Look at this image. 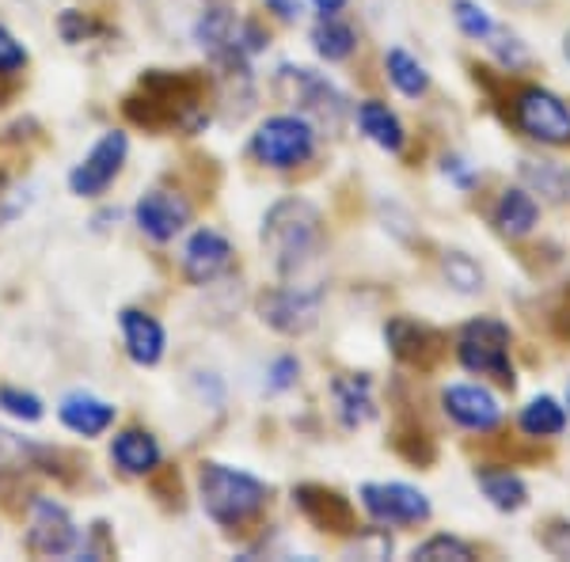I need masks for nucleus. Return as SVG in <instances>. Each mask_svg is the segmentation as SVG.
I'll return each instance as SVG.
<instances>
[{
  "instance_id": "f257e3e1",
  "label": "nucleus",
  "mask_w": 570,
  "mask_h": 562,
  "mask_svg": "<svg viewBox=\"0 0 570 562\" xmlns=\"http://www.w3.org/2000/svg\"><path fill=\"white\" fill-rule=\"evenodd\" d=\"M263 247L282 278L301 274L324 247V217L305 198H282L263 217Z\"/></svg>"
},
{
  "instance_id": "f03ea898",
  "label": "nucleus",
  "mask_w": 570,
  "mask_h": 562,
  "mask_svg": "<svg viewBox=\"0 0 570 562\" xmlns=\"http://www.w3.org/2000/svg\"><path fill=\"white\" fill-rule=\"evenodd\" d=\"M126 115L137 126H149V130H168V126L198 130L206 122V115H202V91L195 80L160 69L141 77L137 91L126 99Z\"/></svg>"
},
{
  "instance_id": "7ed1b4c3",
  "label": "nucleus",
  "mask_w": 570,
  "mask_h": 562,
  "mask_svg": "<svg viewBox=\"0 0 570 562\" xmlns=\"http://www.w3.org/2000/svg\"><path fill=\"white\" fill-rule=\"evenodd\" d=\"M198 494L206 517L220 524V529H240L271 502V486L263 479L240 472L228 464H202L198 467Z\"/></svg>"
},
{
  "instance_id": "20e7f679",
  "label": "nucleus",
  "mask_w": 570,
  "mask_h": 562,
  "mask_svg": "<svg viewBox=\"0 0 570 562\" xmlns=\"http://www.w3.org/2000/svg\"><path fill=\"white\" fill-rule=\"evenodd\" d=\"M510 346H513L510 324H502L494 316H475L456 335V362L472 376H491L502 388H513L518 373H513L510 362Z\"/></svg>"
},
{
  "instance_id": "39448f33",
  "label": "nucleus",
  "mask_w": 570,
  "mask_h": 562,
  "mask_svg": "<svg viewBox=\"0 0 570 562\" xmlns=\"http://www.w3.org/2000/svg\"><path fill=\"white\" fill-rule=\"evenodd\" d=\"M274 88L285 103L297 107V115H305L320 130H338L346 118V96L338 91L324 72L305 69V66H282L274 77Z\"/></svg>"
},
{
  "instance_id": "423d86ee",
  "label": "nucleus",
  "mask_w": 570,
  "mask_h": 562,
  "mask_svg": "<svg viewBox=\"0 0 570 562\" xmlns=\"http://www.w3.org/2000/svg\"><path fill=\"white\" fill-rule=\"evenodd\" d=\"M252 152L266 168H278V171L301 168L316 152V126L305 115H274L255 130Z\"/></svg>"
},
{
  "instance_id": "0eeeda50",
  "label": "nucleus",
  "mask_w": 570,
  "mask_h": 562,
  "mask_svg": "<svg viewBox=\"0 0 570 562\" xmlns=\"http://www.w3.org/2000/svg\"><path fill=\"white\" fill-rule=\"evenodd\" d=\"M513 115H518L521 134L532 137V141L551 145V149L570 145V107L556 91L525 85L518 91V99H513Z\"/></svg>"
},
{
  "instance_id": "6e6552de",
  "label": "nucleus",
  "mask_w": 570,
  "mask_h": 562,
  "mask_svg": "<svg viewBox=\"0 0 570 562\" xmlns=\"http://www.w3.org/2000/svg\"><path fill=\"white\" fill-rule=\"evenodd\" d=\"M357 497H362V510L376 524H392V529H415V524H426L430 513H434L430 497L411 483H365Z\"/></svg>"
},
{
  "instance_id": "1a4fd4ad",
  "label": "nucleus",
  "mask_w": 570,
  "mask_h": 562,
  "mask_svg": "<svg viewBox=\"0 0 570 562\" xmlns=\"http://www.w3.org/2000/svg\"><path fill=\"white\" fill-rule=\"evenodd\" d=\"M126 156H130V137L122 130H107L88 149L85 160L69 171V190L77 198H104L110 190V183L122 175Z\"/></svg>"
},
{
  "instance_id": "9d476101",
  "label": "nucleus",
  "mask_w": 570,
  "mask_h": 562,
  "mask_svg": "<svg viewBox=\"0 0 570 562\" xmlns=\"http://www.w3.org/2000/svg\"><path fill=\"white\" fill-rule=\"evenodd\" d=\"M23 543H27V551L39 559H61L80 548V529L61 502H53V497H35Z\"/></svg>"
},
{
  "instance_id": "9b49d317",
  "label": "nucleus",
  "mask_w": 570,
  "mask_h": 562,
  "mask_svg": "<svg viewBox=\"0 0 570 562\" xmlns=\"http://www.w3.org/2000/svg\"><path fill=\"white\" fill-rule=\"evenodd\" d=\"M320 300H324L320 289L282 285V289H266L259 297V316L278 335H308L320 324Z\"/></svg>"
},
{
  "instance_id": "f8f14e48",
  "label": "nucleus",
  "mask_w": 570,
  "mask_h": 562,
  "mask_svg": "<svg viewBox=\"0 0 570 562\" xmlns=\"http://www.w3.org/2000/svg\"><path fill=\"white\" fill-rule=\"evenodd\" d=\"M441 407L461 430L472 433H491L502 422V403L499 395H491L483 384H449L441 392Z\"/></svg>"
},
{
  "instance_id": "ddd939ff",
  "label": "nucleus",
  "mask_w": 570,
  "mask_h": 562,
  "mask_svg": "<svg viewBox=\"0 0 570 562\" xmlns=\"http://www.w3.org/2000/svg\"><path fill=\"white\" fill-rule=\"evenodd\" d=\"M134 220L149 239L168 244V239H176L190 225V201L183 195H171V190H149V195L137 198Z\"/></svg>"
},
{
  "instance_id": "4468645a",
  "label": "nucleus",
  "mask_w": 570,
  "mask_h": 562,
  "mask_svg": "<svg viewBox=\"0 0 570 562\" xmlns=\"http://www.w3.org/2000/svg\"><path fill=\"white\" fill-rule=\"evenodd\" d=\"M233 266V244L217 228H198L183 247V274L190 285H209Z\"/></svg>"
},
{
  "instance_id": "2eb2a0df",
  "label": "nucleus",
  "mask_w": 570,
  "mask_h": 562,
  "mask_svg": "<svg viewBox=\"0 0 570 562\" xmlns=\"http://www.w3.org/2000/svg\"><path fill=\"white\" fill-rule=\"evenodd\" d=\"M118 324H122V343H126V354H130L134 365H160L164 349H168V331L156 316L141 308H126L122 316H118Z\"/></svg>"
},
{
  "instance_id": "dca6fc26",
  "label": "nucleus",
  "mask_w": 570,
  "mask_h": 562,
  "mask_svg": "<svg viewBox=\"0 0 570 562\" xmlns=\"http://www.w3.org/2000/svg\"><path fill=\"white\" fill-rule=\"evenodd\" d=\"M293 502L301 505V513L324 532H351L354 529V510L343 494L327 491V486L305 483L293 491Z\"/></svg>"
},
{
  "instance_id": "f3484780",
  "label": "nucleus",
  "mask_w": 570,
  "mask_h": 562,
  "mask_svg": "<svg viewBox=\"0 0 570 562\" xmlns=\"http://www.w3.org/2000/svg\"><path fill=\"white\" fill-rule=\"evenodd\" d=\"M115 407H110L107 400H99V395L91 392H69L66 400L58 403V418L61 426L72 430L77 437H99V433H107L115 426Z\"/></svg>"
},
{
  "instance_id": "a211bd4d",
  "label": "nucleus",
  "mask_w": 570,
  "mask_h": 562,
  "mask_svg": "<svg viewBox=\"0 0 570 562\" xmlns=\"http://www.w3.org/2000/svg\"><path fill=\"white\" fill-rule=\"evenodd\" d=\"M331 400H335V414L346 430H357L376 414L373 381L365 373H343L331 381Z\"/></svg>"
},
{
  "instance_id": "6ab92c4d",
  "label": "nucleus",
  "mask_w": 570,
  "mask_h": 562,
  "mask_svg": "<svg viewBox=\"0 0 570 562\" xmlns=\"http://www.w3.org/2000/svg\"><path fill=\"white\" fill-rule=\"evenodd\" d=\"M384 343H389V349L400 357L403 365H430L438 354L434 331L415 324V319H407V316L389 319V327H384Z\"/></svg>"
},
{
  "instance_id": "aec40b11",
  "label": "nucleus",
  "mask_w": 570,
  "mask_h": 562,
  "mask_svg": "<svg viewBox=\"0 0 570 562\" xmlns=\"http://www.w3.org/2000/svg\"><path fill=\"white\" fill-rule=\"evenodd\" d=\"M494 228H499L502 236H510V239H521V236H529L532 228H537V220H540V206H537V198H532V190L525 187H505L499 201H494Z\"/></svg>"
},
{
  "instance_id": "412c9836",
  "label": "nucleus",
  "mask_w": 570,
  "mask_h": 562,
  "mask_svg": "<svg viewBox=\"0 0 570 562\" xmlns=\"http://www.w3.org/2000/svg\"><path fill=\"white\" fill-rule=\"evenodd\" d=\"M110 460L122 467L126 475H149L160 464V441L149 430H122L110 445Z\"/></svg>"
},
{
  "instance_id": "4be33fe9",
  "label": "nucleus",
  "mask_w": 570,
  "mask_h": 562,
  "mask_svg": "<svg viewBox=\"0 0 570 562\" xmlns=\"http://www.w3.org/2000/svg\"><path fill=\"white\" fill-rule=\"evenodd\" d=\"M475 486H480L487 502L502 513H518L529 505L525 479L518 472H510V467H475Z\"/></svg>"
},
{
  "instance_id": "5701e85b",
  "label": "nucleus",
  "mask_w": 570,
  "mask_h": 562,
  "mask_svg": "<svg viewBox=\"0 0 570 562\" xmlns=\"http://www.w3.org/2000/svg\"><path fill=\"white\" fill-rule=\"evenodd\" d=\"M354 115H357L362 134L370 137L376 149H384V152H400L403 149L407 134H403V122L395 118V110H389V103H381V99H362Z\"/></svg>"
},
{
  "instance_id": "b1692460",
  "label": "nucleus",
  "mask_w": 570,
  "mask_h": 562,
  "mask_svg": "<svg viewBox=\"0 0 570 562\" xmlns=\"http://www.w3.org/2000/svg\"><path fill=\"white\" fill-rule=\"evenodd\" d=\"M312 50L327 61V66H338V61L354 58L357 50V31L351 23H343L338 16H324L316 27H312Z\"/></svg>"
},
{
  "instance_id": "393cba45",
  "label": "nucleus",
  "mask_w": 570,
  "mask_h": 562,
  "mask_svg": "<svg viewBox=\"0 0 570 562\" xmlns=\"http://www.w3.org/2000/svg\"><path fill=\"white\" fill-rule=\"evenodd\" d=\"M384 69H389V80L395 85V91L407 99H422L430 91V72L422 66L419 58H411L407 50H400V46H392L389 53H384Z\"/></svg>"
},
{
  "instance_id": "a878e982",
  "label": "nucleus",
  "mask_w": 570,
  "mask_h": 562,
  "mask_svg": "<svg viewBox=\"0 0 570 562\" xmlns=\"http://www.w3.org/2000/svg\"><path fill=\"white\" fill-rule=\"evenodd\" d=\"M518 426L525 437H559V433L567 430V407L556 395H537V400H529V407L521 411Z\"/></svg>"
},
{
  "instance_id": "bb28decb",
  "label": "nucleus",
  "mask_w": 570,
  "mask_h": 562,
  "mask_svg": "<svg viewBox=\"0 0 570 562\" xmlns=\"http://www.w3.org/2000/svg\"><path fill=\"white\" fill-rule=\"evenodd\" d=\"M521 175L537 195H544L551 201H567L570 198V168L556 160H525L521 164Z\"/></svg>"
},
{
  "instance_id": "cd10ccee",
  "label": "nucleus",
  "mask_w": 570,
  "mask_h": 562,
  "mask_svg": "<svg viewBox=\"0 0 570 562\" xmlns=\"http://www.w3.org/2000/svg\"><path fill=\"white\" fill-rule=\"evenodd\" d=\"M441 274H445V282L453 285L456 293H464V297H475V293H483V285H487L483 266L464 252L441 255Z\"/></svg>"
},
{
  "instance_id": "c85d7f7f",
  "label": "nucleus",
  "mask_w": 570,
  "mask_h": 562,
  "mask_svg": "<svg viewBox=\"0 0 570 562\" xmlns=\"http://www.w3.org/2000/svg\"><path fill=\"white\" fill-rule=\"evenodd\" d=\"M411 559L419 562H472L475 559V548L461 536H449V532H438V536H430L426 543H419L415 551H411Z\"/></svg>"
},
{
  "instance_id": "c756f323",
  "label": "nucleus",
  "mask_w": 570,
  "mask_h": 562,
  "mask_svg": "<svg viewBox=\"0 0 570 562\" xmlns=\"http://www.w3.org/2000/svg\"><path fill=\"white\" fill-rule=\"evenodd\" d=\"M453 20L461 27V34L475 42H487L494 31H499V23L491 20V12L480 4V0H453Z\"/></svg>"
},
{
  "instance_id": "7c9ffc66",
  "label": "nucleus",
  "mask_w": 570,
  "mask_h": 562,
  "mask_svg": "<svg viewBox=\"0 0 570 562\" xmlns=\"http://www.w3.org/2000/svg\"><path fill=\"white\" fill-rule=\"evenodd\" d=\"M39 456H42L39 445H31V441L20 437V433L0 426V475H4V472H23V467H31Z\"/></svg>"
},
{
  "instance_id": "2f4dec72",
  "label": "nucleus",
  "mask_w": 570,
  "mask_h": 562,
  "mask_svg": "<svg viewBox=\"0 0 570 562\" xmlns=\"http://www.w3.org/2000/svg\"><path fill=\"white\" fill-rule=\"evenodd\" d=\"M0 411H8L20 422H39L42 418V400L35 392L16 388V384H4V388H0Z\"/></svg>"
},
{
  "instance_id": "473e14b6",
  "label": "nucleus",
  "mask_w": 570,
  "mask_h": 562,
  "mask_svg": "<svg viewBox=\"0 0 570 562\" xmlns=\"http://www.w3.org/2000/svg\"><path fill=\"white\" fill-rule=\"evenodd\" d=\"M487 46H491V50H494V58H499L505 69H521V66H525V61H529L525 42H521L518 34L502 31V27L491 34V39H487Z\"/></svg>"
},
{
  "instance_id": "72a5a7b5",
  "label": "nucleus",
  "mask_w": 570,
  "mask_h": 562,
  "mask_svg": "<svg viewBox=\"0 0 570 562\" xmlns=\"http://www.w3.org/2000/svg\"><path fill=\"white\" fill-rule=\"evenodd\" d=\"M23 66H27V50L12 31L0 27V77H12V72H20Z\"/></svg>"
},
{
  "instance_id": "f704fd0d",
  "label": "nucleus",
  "mask_w": 570,
  "mask_h": 562,
  "mask_svg": "<svg viewBox=\"0 0 570 562\" xmlns=\"http://www.w3.org/2000/svg\"><path fill=\"white\" fill-rule=\"evenodd\" d=\"M297 376H301V365H297V357H278V362L271 365V381H266V388L271 392H285V388H293L297 384Z\"/></svg>"
},
{
  "instance_id": "c9c22d12",
  "label": "nucleus",
  "mask_w": 570,
  "mask_h": 562,
  "mask_svg": "<svg viewBox=\"0 0 570 562\" xmlns=\"http://www.w3.org/2000/svg\"><path fill=\"white\" fill-rule=\"evenodd\" d=\"M58 27H61V39L72 42V46H77L88 34V20H80L77 8H66V12H61V20H58Z\"/></svg>"
},
{
  "instance_id": "e433bc0d",
  "label": "nucleus",
  "mask_w": 570,
  "mask_h": 562,
  "mask_svg": "<svg viewBox=\"0 0 570 562\" xmlns=\"http://www.w3.org/2000/svg\"><path fill=\"white\" fill-rule=\"evenodd\" d=\"M544 548L556 559H570V524H551V532H544Z\"/></svg>"
},
{
  "instance_id": "4c0bfd02",
  "label": "nucleus",
  "mask_w": 570,
  "mask_h": 562,
  "mask_svg": "<svg viewBox=\"0 0 570 562\" xmlns=\"http://www.w3.org/2000/svg\"><path fill=\"white\" fill-rule=\"evenodd\" d=\"M441 171H445V179H453L461 190H472L475 187V171L468 168L464 160H456V156H449V160L441 164Z\"/></svg>"
},
{
  "instance_id": "58836bf2",
  "label": "nucleus",
  "mask_w": 570,
  "mask_h": 562,
  "mask_svg": "<svg viewBox=\"0 0 570 562\" xmlns=\"http://www.w3.org/2000/svg\"><path fill=\"white\" fill-rule=\"evenodd\" d=\"M266 8H274V12H278L282 20H297V16H301L297 0H266Z\"/></svg>"
},
{
  "instance_id": "ea45409f",
  "label": "nucleus",
  "mask_w": 570,
  "mask_h": 562,
  "mask_svg": "<svg viewBox=\"0 0 570 562\" xmlns=\"http://www.w3.org/2000/svg\"><path fill=\"white\" fill-rule=\"evenodd\" d=\"M320 8V16H338L346 8V0H312Z\"/></svg>"
},
{
  "instance_id": "a19ab883",
  "label": "nucleus",
  "mask_w": 570,
  "mask_h": 562,
  "mask_svg": "<svg viewBox=\"0 0 570 562\" xmlns=\"http://www.w3.org/2000/svg\"><path fill=\"white\" fill-rule=\"evenodd\" d=\"M559 331H563V335H570V297H567V308L559 312Z\"/></svg>"
},
{
  "instance_id": "79ce46f5",
  "label": "nucleus",
  "mask_w": 570,
  "mask_h": 562,
  "mask_svg": "<svg viewBox=\"0 0 570 562\" xmlns=\"http://www.w3.org/2000/svg\"><path fill=\"white\" fill-rule=\"evenodd\" d=\"M563 53H567V61H570V31L563 34Z\"/></svg>"
},
{
  "instance_id": "37998d69",
  "label": "nucleus",
  "mask_w": 570,
  "mask_h": 562,
  "mask_svg": "<svg viewBox=\"0 0 570 562\" xmlns=\"http://www.w3.org/2000/svg\"><path fill=\"white\" fill-rule=\"evenodd\" d=\"M567 407H570V388H567Z\"/></svg>"
}]
</instances>
